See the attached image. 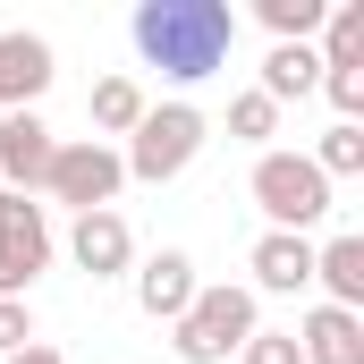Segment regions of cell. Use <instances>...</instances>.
Masks as SVG:
<instances>
[{
	"label": "cell",
	"instance_id": "1",
	"mask_svg": "<svg viewBox=\"0 0 364 364\" xmlns=\"http://www.w3.org/2000/svg\"><path fill=\"white\" fill-rule=\"evenodd\" d=\"M127 34H136V60L161 68L170 85L220 77L229 51H237V17H229V0H136Z\"/></svg>",
	"mask_w": 364,
	"mask_h": 364
},
{
	"label": "cell",
	"instance_id": "2",
	"mask_svg": "<svg viewBox=\"0 0 364 364\" xmlns=\"http://www.w3.org/2000/svg\"><path fill=\"white\" fill-rule=\"evenodd\" d=\"M255 331H263L255 322V288L212 279V288H195V305L170 322V348H178V364H229Z\"/></svg>",
	"mask_w": 364,
	"mask_h": 364
},
{
	"label": "cell",
	"instance_id": "3",
	"mask_svg": "<svg viewBox=\"0 0 364 364\" xmlns=\"http://www.w3.org/2000/svg\"><path fill=\"white\" fill-rule=\"evenodd\" d=\"M203 136H212V119L195 110V102H144V119H136V136H127V153H119V170L144 186H170L203 153Z\"/></svg>",
	"mask_w": 364,
	"mask_h": 364
},
{
	"label": "cell",
	"instance_id": "4",
	"mask_svg": "<svg viewBox=\"0 0 364 364\" xmlns=\"http://www.w3.org/2000/svg\"><path fill=\"white\" fill-rule=\"evenodd\" d=\"M255 203H263V220L288 229V237H305L322 212H331V178L305 161V153H255Z\"/></svg>",
	"mask_w": 364,
	"mask_h": 364
},
{
	"label": "cell",
	"instance_id": "5",
	"mask_svg": "<svg viewBox=\"0 0 364 364\" xmlns=\"http://www.w3.org/2000/svg\"><path fill=\"white\" fill-rule=\"evenodd\" d=\"M119 186H127L119 153H110L102 136H77V144H60V153H51L43 195H51V203H68V212H110V203H119Z\"/></svg>",
	"mask_w": 364,
	"mask_h": 364
},
{
	"label": "cell",
	"instance_id": "6",
	"mask_svg": "<svg viewBox=\"0 0 364 364\" xmlns=\"http://www.w3.org/2000/svg\"><path fill=\"white\" fill-rule=\"evenodd\" d=\"M51 263V212L34 195H9L0 186V296H26Z\"/></svg>",
	"mask_w": 364,
	"mask_h": 364
},
{
	"label": "cell",
	"instance_id": "7",
	"mask_svg": "<svg viewBox=\"0 0 364 364\" xmlns=\"http://www.w3.org/2000/svg\"><path fill=\"white\" fill-rule=\"evenodd\" d=\"M51 153H60V136L43 127V110H9L0 119V178H9V195H34L51 178Z\"/></svg>",
	"mask_w": 364,
	"mask_h": 364
},
{
	"label": "cell",
	"instance_id": "8",
	"mask_svg": "<svg viewBox=\"0 0 364 364\" xmlns=\"http://www.w3.org/2000/svg\"><path fill=\"white\" fill-rule=\"evenodd\" d=\"M43 93H51V43L26 34V26H9L0 34V119L9 110H34Z\"/></svg>",
	"mask_w": 364,
	"mask_h": 364
},
{
	"label": "cell",
	"instance_id": "9",
	"mask_svg": "<svg viewBox=\"0 0 364 364\" xmlns=\"http://www.w3.org/2000/svg\"><path fill=\"white\" fill-rule=\"evenodd\" d=\"M68 255H77V272H85V279H119L127 263H136V229H127L119 212H77Z\"/></svg>",
	"mask_w": 364,
	"mask_h": 364
},
{
	"label": "cell",
	"instance_id": "10",
	"mask_svg": "<svg viewBox=\"0 0 364 364\" xmlns=\"http://www.w3.org/2000/svg\"><path fill=\"white\" fill-rule=\"evenodd\" d=\"M195 288H203V279H195V255H186V246H161V255L136 272V305H144V322H178L186 305H195Z\"/></svg>",
	"mask_w": 364,
	"mask_h": 364
},
{
	"label": "cell",
	"instance_id": "11",
	"mask_svg": "<svg viewBox=\"0 0 364 364\" xmlns=\"http://www.w3.org/2000/svg\"><path fill=\"white\" fill-rule=\"evenodd\" d=\"M246 272H255L263 296H296V288H314V237L263 229V237H255V255H246Z\"/></svg>",
	"mask_w": 364,
	"mask_h": 364
},
{
	"label": "cell",
	"instance_id": "12",
	"mask_svg": "<svg viewBox=\"0 0 364 364\" xmlns=\"http://www.w3.org/2000/svg\"><path fill=\"white\" fill-rule=\"evenodd\" d=\"M314 288H322V305L364 314V237L356 229H339L331 246H314Z\"/></svg>",
	"mask_w": 364,
	"mask_h": 364
},
{
	"label": "cell",
	"instance_id": "13",
	"mask_svg": "<svg viewBox=\"0 0 364 364\" xmlns=\"http://www.w3.org/2000/svg\"><path fill=\"white\" fill-rule=\"evenodd\" d=\"M296 356H305V364H364V314L314 305L305 331H296Z\"/></svg>",
	"mask_w": 364,
	"mask_h": 364
},
{
	"label": "cell",
	"instance_id": "14",
	"mask_svg": "<svg viewBox=\"0 0 364 364\" xmlns=\"http://www.w3.org/2000/svg\"><path fill=\"white\" fill-rule=\"evenodd\" d=\"M314 85H322V60H314V43H272V60H263V85H255V93L279 110V102H305Z\"/></svg>",
	"mask_w": 364,
	"mask_h": 364
},
{
	"label": "cell",
	"instance_id": "15",
	"mask_svg": "<svg viewBox=\"0 0 364 364\" xmlns=\"http://www.w3.org/2000/svg\"><path fill=\"white\" fill-rule=\"evenodd\" d=\"M314 60H322V68H364V0H331Z\"/></svg>",
	"mask_w": 364,
	"mask_h": 364
},
{
	"label": "cell",
	"instance_id": "16",
	"mask_svg": "<svg viewBox=\"0 0 364 364\" xmlns=\"http://www.w3.org/2000/svg\"><path fill=\"white\" fill-rule=\"evenodd\" d=\"M85 110H93L102 136H136V119H144V85H136V77H102Z\"/></svg>",
	"mask_w": 364,
	"mask_h": 364
},
{
	"label": "cell",
	"instance_id": "17",
	"mask_svg": "<svg viewBox=\"0 0 364 364\" xmlns=\"http://www.w3.org/2000/svg\"><path fill=\"white\" fill-rule=\"evenodd\" d=\"M255 17L272 26V43H314L322 17H331V0H255Z\"/></svg>",
	"mask_w": 364,
	"mask_h": 364
},
{
	"label": "cell",
	"instance_id": "18",
	"mask_svg": "<svg viewBox=\"0 0 364 364\" xmlns=\"http://www.w3.org/2000/svg\"><path fill=\"white\" fill-rule=\"evenodd\" d=\"M305 161H314L322 178H356V170H364V127H348V119H339V127H331Z\"/></svg>",
	"mask_w": 364,
	"mask_h": 364
},
{
	"label": "cell",
	"instance_id": "19",
	"mask_svg": "<svg viewBox=\"0 0 364 364\" xmlns=\"http://www.w3.org/2000/svg\"><path fill=\"white\" fill-rule=\"evenodd\" d=\"M229 136H237V144H263V153H272V136H279V110L263 102V93H237V102H229Z\"/></svg>",
	"mask_w": 364,
	"mask_h": 364
},
{
	"label": "cell",
	"instance_id": "20",
	"mask_svg": "<svg viewBox=\"0 0 364 364\" xmlns=\"http://www.w3.org/2000/svg\"><path fill=\"white\" fill-rule=\"evenodd\" d=\"M322 93L339 102L348 127H364V68H322Z\"/></svg>",
	"mask_w": 364,
	"mask_h": 364
},
{
	"label": "cell",
	"instance_id": "21",
	"mask_svg": "<svg viewBox=\"0 0 364 364\" xmlns=\"http://www.w3.org/2000/svg\"><path fill=\"white\" fill-rule=\"evenodd\" d=\"M237 364H305V356H296V331H255L237 348Z\"/></svg>",
	"mask_w": 364,
	"mask_h": 364
},
{
	"label": "cell",
	"instance_id": "22",
	"mask_svg": "<svg viewBox=\"0 0 364 364\" xmlns=\"http://www.w3.org/2000/svg\"><path fill=\"white\" fill-rule=\"evenodd\" d=\"M17 348H34V314H26V296H0V356H17Z\"/></svg>",
	"mask_w": 364,
	"mask_h": 364
},
{
	"label": "cell",
	"instance_id": "23",
	"mask_svg": "<svg viewBox=\"0 0 364 364\" xmlns=\"http://www.w3.org/2000/svg\"><path fill=\"white\" fill-rule=\"evenodd\" d=\"M0 364H68V356H60V348H43V339H34V348H17V356H0Z\"/></svg>",
	"mask_w": 364,
	"mask_h": 364
}]
</instances>
